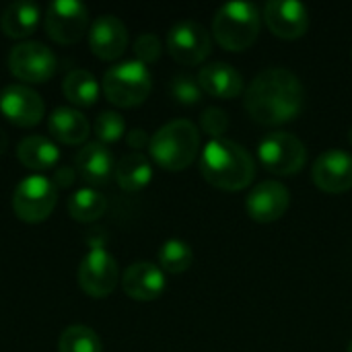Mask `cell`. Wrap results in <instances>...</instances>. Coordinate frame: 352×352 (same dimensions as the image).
I'll list each match as a JSON object with an SVG mask.
<instances>
[{
    "mask_svg": "<svg viewBox=\"0 0 352 352\" xmlns=\"http://www.w3.org/2000/svg\"><path fill=\"white\" fill-rule=\"evenodd\" d=\"M314 184L326 194H344L352 190V155L342 148L322 153L311 167Z\"/></svg>",
    "mask_w": 352,
    "mask_h": 352,
    "instance_id": "cell-13",
    "label": "cell"
},
{
    "mask_svg": "<svg viewBox=\"0 0 352 352\" xmlns=\"http://www.w3.org/2000/svg\"><path fill=\"white\" fill-rule=\"evenodd\" d=\"M200 151V130L190 120H173L161 126L148 144L153 161L165 171L188 169Z\"/></svg>",
    "mask_w": 352,
    "mask_h": 352,
    "instance_id": "cell-3",
    "label": "cell"
},
{
    "mask_svg": "<svg viewBox=\"0 0 352 352\" xmlns=\"http://www.w3.org/2000/svg\"><path fill=\"white\" fill-rule=\"evenodd\" d=\"M89 27V10L76 0H54L45 10V31L62 45H72L82 39Z\"/></svg>",
    "mask_w": 352,
    "mask_h": 352,
    "instance_id": "cell-9",
    "label": "cell"
},
{
    "mask_svg": "<svg viewBox=\"0 0 352 352\" xmlns=\"http://www.w3.org/2000/svg\"><path fill=\"white\" fill-rule=\"evenodd\" d=\"M113 177L118 182V186L126 192H138L144 190L151 179H153V165L151 161L140 155V153H130L126 157H122L116 163V171Z\"/></svg>",
    "mask_w": 352,
    "mask_h": 352,
    "instance_id": "cell-23",
    "label": "cell"
},
{
    "mask_svg": "<svg viewBox=\"0 0 352 352\" xmlns=\"http://www.w3.org/2000/svg\"><path fill=\"white\" fill-rule=\"evenodd\" d=\"M47 128L58 142L72 144V146L85 142L89 138V130H91L87 118L78 109H72V107L54 109L47 120Z\"/></svg>",
    "mask_w": 352,
    "mask_h": 352,
    "instance_id": "cell-20",
    "label": "cell"
},
{
    "mask_svg": "<svg viewBox=\"0 0 352 352\" xmlns=\"http://www.w3.org/2000/svg\"><path fill=\"white\" fill-rule=\"evenodd\" d=\"M16 157H19V161L27 169H31V171H45V169H52L58 163L60 151H58V146L50 138L33 134V136H27V138H23L19 142Z\"/></svg>",
    "mask_w": 352,
    "mask_h": 352,
    "instance_id": "cell-21",
    "label": "cell"
},
{
    "mask_svg": "<svg viewBox=\"0 0 352 352\" xmlns=\"http://www.w3.org/2000/svg\"><path fill=\"white\" fill-rule=\"evenodd\" d=\"M200 171L210 186L223 192H239L252 186L256 163L243 144L229 138H214L206 142L200 155Z\"/></svg>",
    "mask_w": 352,
    "mask_h": 352,
    "instance_id": "cell-2",
    "label": "cell"
},
{
    "mask_svg": "<svg viewBox=\"0 0 352 352\" xmlns=\"http://www.w3.org/2000/svg\"><path fill=\"white\" fill-rule=\"evenodd\" d=\"M258 161L274 175H295L307 163V148L295 134L278 130L260 140Z\"/></svg>",
    "mask_w": 352,
    "mask_h": 352,
    "instance_id": "cell-6",
    "label": "cell"
},
{
    "mask_svg": "<svg viewBox=\"0 0 352 352\" xmlns=\"http://www.w3.org/2000/svg\"><path fill=\"white\" fill-rule=\"evenodd\" d=\"M194 262L192 248L182 239H167L159 250V268L167 274H182Z\"/></svg>",
    "mask_w": 352,
    "mask_h": 352,
    "instance_id": "cell-26",
    "label": "cell"
},
{
    "mask_svg": "<svg viewBox=\"0 0 352 352\" xmlns=\"http://www.w3.org/2000/svg\"><path fill=\"white\" fill-rule=\"evenodd\" d=\"M169 91H171L173 99L182 105H196L202 99V89L198 85V78H194L190 74H177L171 80Z\"/></svg>",
    "mask_w": 352,
    "mask_h": 352,
    "instance_id": "cell-29",
    "label": "cell"
},
{
    "mask_svg": "<svg viewBox=\"0 0 352 352\" xmlns=\"http://www.w3.org/2000/svg\"><path fill=\"white\" fill-rule=\"evenodd\" d=\"M291 206V192L280 182H260L248 194L245 210L256 223H274L287 214Z\"/></svg>",
    "mask_w": 352,
    "mask_h": 352,
    "instance_id": "cell-15",
    "label": "cell"
},
{
    "mask_svg": "<svg viewBox=\"0 0 352 352\" xmlns=\"http://www.w3.org/2000/svg\"><path fill=\"white\" fill-rule=\"evenodd\" d=\"M200 128L204 134L214 138H225V132L229 130V116L221 107H206L200 116Z\"/></svg>",
    "mask_w": 352,
    "mask_h": 352,
    "instance_id": "cell-30",
    "label": "cell"
},
{
    "mask_svg": "<svg viewBox=\"0 0 352 352\" xmlns=\"http://www.w3.org/2000/svg\"><path fill=\"white\" fill-rule=\"evenodd\" d=\"M349 142H351V144H352V128H351V130H349Z\"/></svg>",
    "mask_w": 352,
    "mask_h": 352,
    "instance_id": "cell-34",
    "label": "cell"
},
{
    "mask_svg": "<svg viewBox=\"0 0 352 352\" xmlns=\"http://www.w3.org/2000/svg\"><path fill=\"white\" fill-rule=\"evenodd\" d=\"M126 140H128L130 148H136V151L146 148V146L151 144V138L146 136V132H144L142 128H134V130H130V132H128V136H126Z\"/></svg>",
    "mask_w": 352,
    "mask_h": 352,
    "instance_id": "cell-32",
    "label": "cell"
},
{
    "mask_svg": "<svg viewBox=\"0 0 352 352\" xmlns=\"http://www.w3.org/2000/svg\"><path fill=\"white\" fill-rule=\"evenodd\" d=\"M58 202V188L45 175H29L12 192V210L25 223L45 221Z\"/></svg>",
    "mask_w": 352,
    "mask_h": 352,
    "instance_id": "cell-7",
    "label": "cell"
},
{
    "mask_svg": "<svg viewBox=\"0 0 352 352\" xmlns=\"http://www.w3.org/2000/svg\"><path fill=\"white\" fill-rule=\"evenodd\" d=\"M89 47L99 60H118L128 47V29L113 14H101L89 29Z\"/></svg>",
    "mask_w": 352,
    "mask_h": 352,
    "instance_id": "cell-16",
    "label": "cell"
},
{
    "mask_svg": "<svg viewBox=\"0 0 352 352\" xmlns=\"http://www.w3.org/2000/svg\"><path fill=\"white\" fill-rule=\"evenodd\" d=\"M349 352H352V340H351V344H349Z\"/></svg>",
    "mask_w": 352,
    "mask_h": 352,
    "instance_id": "cell-35",
    "label": "cell"
},
{
    "mask_svg": "<svg viewBox=\"0 0 352 352\" xmlns=\"http://www.w3.org/2000/svg\"><path fill=\"white\" fill-rule=\"evenodd\" d=\"M95 134L101 144L118 142L126 134V120L118 111H101L95 120Z\"/></svg>",
    "mask_w": 352,
    "mask_h": 352,
    "instance_id": "cell-28",
    "label": "cell"
},
{
    "mask_svg": "<svg viewBox=\"0 0 352 352\" xmlns=\"http://www.w3.org/2000/svg\"><path fill=\"white\" fill-rule=\"evenodd\" d=\"M120 280L116 258L103 250L93 248L78 266V287L93 299H103L113 293Z\"/></svg>",
    "mask_w": 352,
    "mask_h": 352,
    "instance_id": "cell-11",
    "label": "cell"
},
{
    "mask_svg": "<svg viewBox=\"0 0 352 352\" xmlns=\"http://www.w3.org/2000/svg\"><path fill=\"white\" fill-rule=\"evenodd\" d=\"M262 19L266 27L280 39H299L309 29V10L297 0H270Z\"/></svg>",
    "mask_w": 352,
    "mask_h": 352,
    "instance_id": "cell-14",
    "label": "cell"
},
{
    "mask_svg": "<svg viewBox=\"0 0 352 352\" xmlns=\"http://www.w3.org/2000/svg\"><path fill=\"white\" fill-rule=\"evenodd\" d=\"M198 85L204 93L219 99H233L243 93V76L227 62L204 64L198 72Z\"/></svg>",
    "mask_w": 352,
    "mask_h": 352,
    "instance_id": "cell-18",
    "label": "cell"
},
{
    "mask_svg": "<svg viewBox=\"0 0 352 352\" xmlns=\"http://www.w3.org/2000/svg\"><path fill=\"white\" fill-rule=\"evenodd\" d=\"M62 93L72 105L91 107L99 99V82L89 70L76 68L66 74V78L62 82Z\"/></svg>",
    "mask_w": 352,
    "mask_h": 352,
    "instance_id": "cell-24",
    "label": "cell"
},
{
    "mask_svg": "<svg viewBox=\"0 0 352 352\" xmlns=\"http://www.w3.org/2000/svg\"><path fill=\"white\" fill-rule=\"evenodd\" d=\"M260 10L252 2H229L217 8L212 19V35L227 52L248 50L260 33Z\"/></svg>",
    "mask_w": 352,
    "mask_h": 352,
    "instance_id": "cell-4",
    "label": "cell"
},
{
    "mask_svg": "<svg viewBox=\"0 0 352 352\" xmlns=\"http://www.w3.org/2000/svg\"><path fill=\"white\" fill-rule=\"evenodd\" d=\"M74 163H76V171L80 173V177L89 184H95V186L107 184L116 171V161H113L111 151L97 140L87 142L76 153Z\"/></svg>",
    "mask_w": 352,
    "mask_h": 352,
    "instance_id": "cell-19",
    "label": "cell"
},
{
    "mask_svg": "<svg viewBox=\"0 0 352 352\" xmlns=\"http://www.w3.org/2000/svg\"><path fill=\"white\" fill-rule=\"evenodd\" d=\"M58 62L54 52L39 41H23L8 54V70L23 82H45L56 74Z\"/></svg>",
    "mask_w": 352,
    "mask_h": 352,
    "instance_id": "cell-8",
    "label": "cell"
},
{
    "mask_svg": "<svg viewBox=\"0 0 352 352\" xmlns=\"http://www.w3.org/2000/svg\"><path fill=\"white\" fill-rule=\"evenodd\" d=\"M165 272L153 262H134L122 276V289L134 301H155L165 293Z\"/></svg>",
    "mask_w": 352,
    "mask_h": 352,
    "instance_id": "cell-17",
    "label": "cell"
},
{
    "mask_svg": "<svg viewBox=\"0 0 352 352\" xmlns=\"http://www.w3.org/2000/svg\"><path fill=\"white\" fill-rule=\"evenodd\" d=\"M74 177H76L74 169H70V167H62V169H58V171H56V175H54V179H52V182H56V188H70V186L74 184Z\"/></svg>",
    "mask_w": 352,
    "mask_h": 352,
    "instance_id": "cell-33",
    "label": "cell"
},
{
    "mask_svg": "<svg viewBox=\"0 0 352 352\" xmlns=\"http://www.w3.org/2000/svg\"><path fill=\"white\" fill-rule=\"evenodd\" d=\"M58 352H103L101 338L87 326H68L58 340Z\"/></svg>",
    "mask_w": 352,
    "mask_h": 352,
    "instance_id": "cell-27",
    "label": "cell"
},
{
    "mask_svg": "<svg viewBox=\"0 0 352 352\" xmlns=\"http://www.w3.org/2000/svg\"><path fill=\"white\" fill-rule=\"evenodd\" d=\"M0 111L10 124L19 128H31L43 120L45 105L39 93H35L31 87L8 85L0 93Z\"/></svg>",
    "mask_w": 352,
    "mask_h": 352,
    "instance_id": "cell-12",
    "label": "cell"
},
{
    "mask_svg": "<svg viewBox=\"0 0 352 352\" xmlns=\"http://www.w3.org/2000/svg\"><path fill=\"white\" fill-rule=\"evenodd\" d=\"M161 52H163V45L155 33H142L134 41V54H136L138 62H142L144 66L157 62L161 58Z\"/></svg>",
    "mask_w": 352,
    "mask_h": 352,
    "instance_id": "cell-31",
    "label": "cell"
},
{
    "mask_svg": "<svg viewBox=\"0 0 352 352\" xmlns=\"http://www.w3.org/2000/svg\"><path fill=\"white\" fill-rule=\"evenodd\" d=\"M153 89L148 66L138 60H128L111 66L103 76V93L118 107H136L146 101Z\"/></svg>",
    "mask_w": 352,
    "mask_h": 352,
    "instance_id": "cell-5",
    "label": "cell"
},
{
    "mask_svg": "<svg viewBox=\"0 0 352 352\" xmlns=\"http://www.w3.org/2000/svg\"><path fill=\"white\" fill-rule=\"evenodd\" d=\"M243 101L252 120L264 126H280L301 113L305 91L295 72L266 68L250 82Z\"/></svg>",
    "mask_w": 352,
    "mask_h": 352,
    "instance_id": "cell-1",
    "label": "cell"
},
{
    "mask_svg": "<svg viewBox=\"0 0 352 352\" xmlns=\"http://www.w3.org/2000/svg\"><path fill=\"white\" fill-rule=\"evenodd\" d=\"M39 6L35 2H12L0 16V29L6 37L23 39L37 29Z\"/></svg>",
    "mask_w": 352,
    "mask_h": 352,
    "instance_id": "cell-22",
    "label": "cell"
},
{
    "mask_svg": "<svg viewBox=\"0 0 352 352\" xmlns=\"http://www.w3.org/2000/svg\"><path fill=\"white\" fill-rule=\"evenodd\" d=\"M107 200L93 188H80L68 198V214L78 223H93L105 214Z\"/></svg>",
    "mask_w": 352,
    "mask_h": 352,
    "instance_id": "cell-25",
    "label": "cell"
},
{
    "mask_svg": "<svg viewBox=\"0 0 352 352\" xmlns=\"http://www.w3.org/2000/svg\"><path fill=\"white\" fill-rule=\"evenodd\" d=\"M167 52L184 66L202 64L212 52L210 33L196 21H179L167 33Z\"/></svg>",
    "mask_w": 352,
    "mask_h": 352,
    "instance_id": "cell-10",
    "label": "cell"
}]
</instances>
